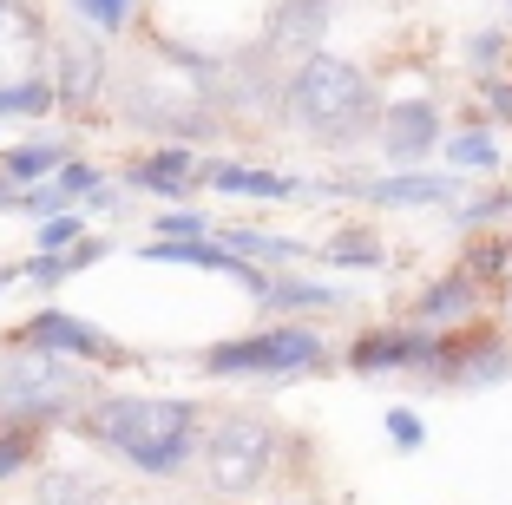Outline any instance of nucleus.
Segmentation results:
<instances>
[{"mask_svg":"<svg viewBox=\"0 0 512 505\" xmlns=\"http://www.w3.org/2000/svg\"><path fill=\"white\" fill-rule=\"evenodd\" d=\"M66 158H73V151H66V138H33V145H14V151H0V178H14V184L53 178V171H60Z\"/></svg>","mask_w":512,"mask_h":505,"instance_id":"a211bd4d","label":"nucleus"},{"mask_svg":"<svg viewBox=\"0 0 512 505\" xmlns=\"http://www.w3.org/2000/svg\"><path fill=\"white\" fill-rule=\"evenodd\" d=\"M348 302H355V296H348V289H335V283H309V276L276 269L270 289L256 296V309L270 315V322H296V315H342Z\"/></svg>","mask_w":512,"mask_h":505,"instance_id":"f8f14e48","label":"nucleus"},{"mask_svg":"<svg viewBox=\"0 0 512 505\" xmlns=\"http://www.w3.org/2000/svg\"><path fill=\"white\" fill-rule=\"evenodd\" d=\"M316 256L335 263V269H381L388 263V250H381L375 230H335L329 243H316Z\"/></svg>","mask_w":512,"mask_h":505,"instance_id":"aec40b11","label":"nucleus"},{"mask_svg":"<svg viewBox=\"0 0 512 505\" xmlns=\"http://www.w3.org/2000/svg\"><path fill=\"white\" fill-rule=\"evenodd\" d=\"M381 427H388V440L401 446V453H421V446H427V420L414 414V407H388V414H381Z\"/></svg>","mask_w":512,"mask_h":505,"instance_id":"bb28decb","label":"nucleus"},{"mask_svg":"<svg viewBox=\"0 0 512 505\" xmlns=\"http://www.w3.org/2000/svg\"><path fill=\"white\" fill-rule=\"evenodd\" d=\"M33 466V420H7L0 427V486Z\"/></svg>","mask_w":512,"mask_h":505,"instance_id":"b1692460","label":"nucleus"},{"mask_svg":"<svg viewBox=\"0 0 512 505\" xmlns=\"http://www.w3.org/2000/svg\"><path fill=\"white\" fill-rule=\"evenodd\" d=\"M434 355H440V328H421V322L368 328V335H355L342 348V361L355 374H414V381L434 374Z\"/></svg>","mask_w":512,"mask_h":505,"instance_id":"6e6552de","label":"nucleus"},{"mask_svg":"<svg viewBox=\"0 0 512 505\" xmlns=\"http://www.w3.org/2000/svg\"><path fill=\"white\" fill-rule=\"evenodd\" d=\"M40 505H86V479H73V473H40Z\"/></svg>","mask_w":512,"mask_h":505,"instance_id":"7c9ffc66","label":"nucleus"},{"mask_svg":"<svg viewBox=\"0 0 512 505\" xmlns=\"http://www.w3.org/2000/svg\"><path fill=\"white\" fill-rule=\"evenodd\" d=\"M191 178H204V164H197L191 145H171V138H165L158 151H145V158L125 164V184H132V191H158L165 204L191 191Z\"/></svg>","mask_w":512,"mask_h":505,"instance_id":"ddd939ff","label":"nucleus"},{"mask_svg":"<svg viewBox=\"0 0 512 505\" xmlns=\"http://www.w3.org/2000/svg\"><path fill=\"white\" fill-rule=\"evenodd\" d=\"M329 361V342H322L316 322H270L256 335H237V342H211L197 355L204 374H250V381H296V374H316Z\"/></svg>","mask_w":512,"mask_h":505,"instance_id":"20e7f679","label":"nucleus"},{"mask_svg":"<svg viewBox=\"0 0 512 505\" xmlns=\"http://www.w3.org/2000/svg\"><path fill=\"white\" fill-rule=\"evenodd\" d=\"M499 217H512V191H480V197H467V204H453V223H460V230H480V223H499Z\"/></svg>","mask_w":512,"mask_h":505,"instance_id":"393cba45","label":"nucleus"},{"mask_svg":"<svg viewBox=\"0 0 512 505\" xmlns=\"http://www.w3.org/2000/svg\"><path fill=\"white\" fill-rule=\"evenodd\" d=\"M119 99V119L138 125V132H158V138H211L217 132V105H211V86L197 79H125L112 86Z\"/></svg>","mask_w":512,"mask_h":505,"instance_id":"423d86ee","label":"nucleus"},{"mask_svg":"<svg viewBox=\"0 0 512 505\" xmlns=\"http://www.w3.org/2000/svg\"><path fill=\"white\" fill-rule=\"evenodd\" d=\"M53 184H60V191L73 197V204H86V197L99 191V184H106V171H99V164H86V158H66L60 171H53Z\"/></svg>","mask_w":512,"mask_h":505,"instance_id":"a878e982","label":"nucleus"},{"mask_svg":"<svg viewBox=\"0 0 512 505\" xmlns=\"http://www.w3.org/2000/svg\"><path fill=\"white\" fill-rule=\"evenodd\" d=\"M60 210H73V197H66L60 184H40V191L20 197V217H60Z\"/></svg>","mask_w":512,"mask_h":505,"instance_id":"473e14b6","label":"nucleus"},{"mask_svg":"<svg viewBox=\"0 0 512 505\" xmlns=\"http://www.w3.org/2000/svg\"><path fill=\"white\" fill-rule=\"evenodd\" d=\"M460 263H467L486 289H493V283H506V276H512V237H486V243H473V250L460 256ZM506 289H512V283H506Z\"/></svg>","mask_w":512,"mask_h":505,"instance_id":"5701e85b","label":"nucleus"},{"mask_svg":"<svg viewBox=\"0 0 512 505\" xmlns=\"http://www.w3.org/2000/svg\"><path fill=\"white\" fill-rule=\"evenodd\" d=\"M158 237H217L211 230V217H204V210H158Z\"/></svg>","mask_w":512,"mask_h":505,"instance_id":"cd10ccee","label":"nucleus"},{"mask_svg":"<svg viewBox=\"0 0 512 505\" xmlns=\"http://www.w3.org/2000/svg\"><path fill=\"white\" fill-rule=\"evenodd\" d=\"M440 151H447L453 171H499V164H506L493 125H460V132H447V145H440Z\"/></svg>","mask_w":512,"mask_h":505,"instance_id":"6ab92c4d","label":"nucleus"},{"mask_svg":"<svg viewBox=\"0 0 512 505\" xmlns=\"http://www.w3.org/2000/svg\"><path fill=\"white\" fill-rule=\"evenodd\" d=\"M79 237H86L79 210H60V217H46V223H40V250H73Z\"/></svg>","mask_w":512,"mask_h":505,"instance_id":"c756f323","label":"nucleus"},{"mask_svg":"<svg viewBox=\"0 0 512 505\" xmlns=\"http://www.w3.org/2000/svg\"><path fill=\"white\" fill-rule=\"evenodd\" d=\"M204 184H217V191H230V197H256V204H289V197L309 191L302 178H283V171H256V164H230V158L204 164Z\"/></svg>","mask_w":512,"mask_h":505,"instance_id":"2eb2a0df","label":"nucleus"},{"mask_svg":"<svg viewBox=\"0 0 512 505\" xmlns=\"http://www.w3.org/2000/svg\"><path fill=\"white\" fill-rule=\"evenodd\" d=\"M506 315H512V289H506Z\"/></svg>","mask_w":512,"mask_h":505,"instance_id":"f704fd0d","label":"nucleus"},{"mask_svg":"<svg viewBox=\"0 0 512 505\" xmlns=\"http://www.w3.org/2000/svg\"><path fill=\"white\" fill-rule=\"evenodd\" d=\"M276 453H283V433L263 414H224L211 433H204V479H211L217 499H250L256 486H270Z\"/></svg>","mask_w":512,"mask_h":505,"instance_id":"39448f33","label":"nucleus"},{"mask_svg":"<svg viewBox=\"0 0 512 505\" xmlns=\"http://www.w3.org/2000/svg\"><path fill=\"white\" fill-rule=\"evenodd\" d=\"M106 86H112L106 79V53L86 46V40H66L60 46V99L66 105H92Z\"/></svg>","mask_w":512,"mask_h":505,"instance_id":"dca6fc26","label":"nucleus"},{"mask_svg":"<svg viewBox=\"0 0 512 505\" xmlns=\"http://www.w3.org/2000/svg\"><path fill=\"white\" fill-rule=\"evenodd\" d=\"M335 197H362V204L375 210H440L453 204V191H460V171H447V178H434V171H394V178H368V184H329Z\"/></svg>","mask_w":512,"mask_h":505,"instance_id":"9d476101","label":"nucleus"},{"mask_svg":"<svg viewBox=\"0 0 512 505\" xmlns=\"http://www.w3.org/2000/svg\"><path fill=\"white\" fill-rule=\"evenodd\" d=\"M106 394L99 368L73 355H46V348H14L0 355V414L7 420H79Z\"/></svg>","mask_w":512,"mask_h":505,"instance_id":"7ed1b4c3","label":"nucleus"},{"mask_svg":"<svg viewBox=\"0 0 512 505\" xmlns=\"http://www.w3.org/2000/svg\"><path fill=\"white\" fill-rule=\"evenodd\" d=\"M506 53H512V27H480L467 46H460V60H467V73H499L506 66Z\"/></svg>","mask_w":512,"mask_h":505,"instance_id":"4be33fe9","label":"nucleus"},{"mask_svg":"<svg viewBox=\"0 0 512 505\" xmlns=\"http://www.w3.org/2000/svg\"><path fill=\"white\" fill-rule=\"evenodd\" d=\"M7 342L14 348H46V355H73V361H92V368H125V361H132V348H119L99 322L66 315V309L27 315L20 328H7Z\"/></svg>","mask_w":512,"mask_h":505,"instance_id":"0eeeda50","label":"nucleus"},{"mask_svg":"<svg viewBox=\"0 0 512 505\" xmlns=\"http://www.w3.org/2000/svg\"><path fill=\"white\" fill-rule=\"evenodd\" d=\"M480 302H486V283L460 263V269H447V276H434L421 296L407 302V322H421V328H460V322L480 315Z\"/></svg>","mask_w":512,"mask_h":505,"instance_id":"9b49d317","label":"nucleus"},{"mask_svg":"<svg viewBox=\"0 0 512 505\" xmlns=\"http://www.w3.org/2000/svg\"><path fill=\"white\" fill-rule=\"evenodd\" d=\"M86 210H125V197H119V191H112V184H99V191H92V197H86Z\"/></svg>","mask_w":512,"mask_h":505,"instance_id":"72a5a7b5","label":"nucleus"},{"mask_svg":"<svg viewBox=\"0 0 512 505\" xmlns=\"http://www.w3.org/2000/svg\"><path fill=\"white\" fill-rule=\"evenodd\" d=\"M329 14H335V0H276L263 46H270V53H283V46H302V53H316V40L329 33Z\"/></svg>","mask_w":512,"mask_h":505,"instance_id":"4468645a","label":"nucleus"},{"mask_svg":"<svg viewBox=\"0 0 512 505\" xmlns=\"http://www.w3.org/2000/svg\"><path fill=\"white\" fill-rule=\"evenodd\" d=\"M217 237H224L237 256H250V263H270V269H289V263H302V256H309V243H296V237H270V230H243V223H224Z\"/></svg>","mask_w":512,"mask_h":505,"instance_id":"f3484780","label":"nucleus"},{"mask_svg":"<svg viewBox=\"0 0 512 505\" xmlns=\"http://www.w3.org/2000/svg\"><path fill=\"white\" fill-rule=\"evenodd\" d=\"M480 99H486V112H493L499 125H512V73H486L480 79Z\"/></svg>","mask_w":512,"mask_h":505,"instance_id":"2f4dec72","label":"nucleus"},{"mask_svg":"<svg viewBox=\"0 0 512 505\" xmlns=\"http://www.w3.org/2000/svg\"><path fill=\"white\" fill-rule=\"evenodd\" d=\"M79 14L92 20L99 33H125V20H132V0H73Z\"/></svg>","mask_w":512,"mask_h":505,"instance_id":"c85d7f7f","label":"nucleus"},{"mask_svg":"<svg viewBox=\"0 0 512 505\" xmlns=\"http://www.w3.org/2000/svg\"><path fill=\"white\" fill-rule=\"evenodd\" d=\"M375 145H381V164H394V171H421V164L447 145L440 99H394V105H381Z\"/></svg>","mask_w":512,"mask_h":505,"instance_id":"1a4fd4ad","label":"nucleus"},{"mask_svg":"<svg viewBox=\"0 0 512 505\" xmlns=\"http://www.w3.org/2000/svg\"><path fill=\"white\" fill-rule=\"evenodd\" d=\"M506 178H512V164H506Z\"/></svg>","mask_w":512,"mask_h":505,"instance_id":"c9c22d12","label":"nucleus"},{"mask_svg":"<svg viewBox=\"0 0 512 505\" xmlns=\"http://www.w3.org/2000/svg\"><path fill=\"white\" fill-rule=\"evenodd\" d=\"M79 433L151 479H178L204 453V440H197V401H178V394H99L79 414Z\"/></svg>","mask_w":512,"mask_h":505,"instance_id":"f257e3e1","label":"nucleus"},{"mask_svg":"<svg viewBox=\"0 0 512 505\" xmlns=\"http://www.w3.org/2000/svg\"><path fill=\"white\" fill-rule=\"evenodd\" d=\"M283 119L316 145L348 151L381 125V92L342 53H302V66L283 79Z\"/></svg>","mask_w":512,"mask_h":505,"instance_id":"f03ea898","label":"nucleus"},{"mask_svg":"<svg viewBox=\"0 0 512 505\" xmlns=\"http://www.w3.org/2000/svg\"><path fill=\"white\" fill-rule=\"evenodd\" d=\"M60 105V86H46V79H7L0 86V119H40Z\"/></svg>","mask_w":512,"mask_h":505,"instance_id":"412c9836","label":"nucleus"}]
</instances>
